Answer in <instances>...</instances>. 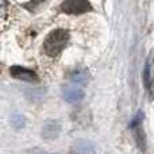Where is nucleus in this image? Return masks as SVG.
Instances as JSON below:
<instances>
[{
  "mask_svg": "<svg viewBox=\"0 0 154 154\" xmlns=\"http://www.w3.org/2000/svg\"><path fill=\"white\" fill-rule=\"evenodd\" d=\"M68 42H69V32L64 29H57L48 34L42 49L49 57H57L65 49Z\"/></svg>",
  "mask_w": 154,
  "mask_h": 154,
  "instance_id": "obj_1",
  "label": "nucleus"
},
{
  "mask_svg": "<svg viewBox=\"0 0 154 154\" xmlns=\"http://www.w3.org/2000/svg\"><path fill=\"white\" fill-rule=\"evenodd\" d=\"M61 10L65 14L70 15H79L92 10V5L88 0H65L61 5Z\"/></svg>",
  "mask_w": 154,
  "mask_h": 154,
  "instance_id": "obj_2",
  "label": "nucleus"
},
{
  "mask_svg": "<svg viewBox=\"0 0 154 154\" xmlns=\"http://www.w3.org/2000/svg\"><path fill=\"white\" fill-rule=\"evenodd\" d=\"M10 75L18 80H23V81H29V82H38V76L35 72L30 69L22 66H12L10 68Z\"/></svg>",
  "mask_w": 154,
  "mask_h": 154,
  "instance_id": "obj_3",
  "label": "nucleus"
},
{
  "mask_svg": "<svg viewBox=\"0 0 154 154\" xmlns=\"http://www.w3.org/2000/svg\"><path fill=\"white\" fill-rule=\"evenodd\" d=\"M70 154H96L95 145L87 139H80L72 146Z\"/></svg>",
  "mask_w": 154,
  "mask_h": 154,
  "instance_id": "obj_4",
  "label": "nucleus"
},
{
  "mask_svg": "<svg viewBox=\"0 0 154 154\" xmlns=\"http://www.w3.org/2000/svg\"><path fill=\"white\" fill-rule=\"evenodd\" d=\"M84 97V91L79 87V85H69L65 88L64 91V99L68 103H79L80 100H82Z\"/></svg>",
  "mask_w": 154,
  "mask_h": 154,
  "instance_id": "obj_5",
  "label": "nucleus"
},
{
  "mask_svg": "<svg viewBox=\"0 0 154 154\" xmlns=\"http://www.w3.org/2000/svg\"><path fill=\"white\" fill-rule=\"evenodd\" d=\"M61 133V126L54 120H48L42 127V135L46 139H56Z\"/></svg>",
  "mask_w": 154,
  "mask_h": 154,
  "instance_id": "obj_6",
  "label": "nucleus"
},
{
  "mask_svg": "<svg viewBox=\"0 0 154 154\" xmlns=\"http://www.w3.org/2000/svg\"><path fill=\"white\" fill-rule=\"evenodd\" d=\"M143 82H145V87L147 89H152V58H149L146 61V65H145V69H143Z\"/></svg>",
  "mask_w": 154,
  "mask_h": 154,
  "instance_id": "obj_7",
  "label": "nucleus"
},
{
  "mask_svg": "<svg viewBox=\"0 0 154 154\" xmlns=\"http://www.w3.org/2000/svg\"><path fill=\"white\" fill-rule=\"evenodd\" d=\"M133 130H134V137H135L137 145H138L139 149H142L145 152V150H146V138H145V134H143V131H142L141 126L133 128Z\"/></svg>",
  "mask_w": 154,
  "mask_h": 154,
  "instance_id": "obj_8",
  "label": "nucleus"
},
{
  "mask_svg": "<svg viewBox=\"0 0 154 154\" xmlns=\"http://www.w3.org/2000/svg\"><path fill=\"white\" fill-rule=\"evenodd\" d=\"M142 119H143V112L139 111L138 114H137L133 118V120L130 122V127H131V128L139 127V126H141V123H142Z\"/></svg>",
  "mask_w": 154,
  "mask_h": 154,
  "instance_id": "obj_9",
  "label": "nucleus"
}]
</instances>
